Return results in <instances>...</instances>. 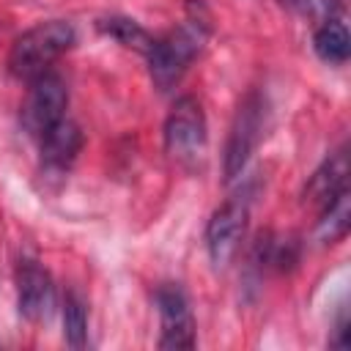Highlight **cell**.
I'll use <instances>...</instances> for the list:
<instances>
[{
	"label": "cell",
	"instance_id": "6da1fadb",
	"mask_svg": "<svg viewBox=\"0 0 351 351\" xmlns=\"http://www.w3.org/2000/svg\"><path fill=\"white\" fill-rule=\"evenodd\" d=\"M208 36H211L208 8L203 5V0H189L184 22L178 27H173L167 36L154 38L151 49L145 52L148 74H151V82L156 85V90L165 93L181 82V77L186 74L192 60L206 47Z\"/></svg>",
	"mask_w": 351,
	"mask_h": 351
},
{
	"label": "cell",
	"instance_id": "7a4b0ae2",
	"mask_svg": "<svg viewBox=\"0 0 351 351\" xmlns=\"http://www.w3.org/2000/svg\"><path fill=\"white\" fill-rule=\"evenodd\" d=\"M74 41H77V33L69 22H63V19L38 22L30 30H25L22 36H16V41L11 44L8 71L16 80L30 82L38 74L49 71L52 63L74 47Z\"/></svg>",
	"mask_w": 351,
	"mask_h": 351
},
{
	"label": "cell",
	"instance_id": "3957f363",
	"mask_svg": "<svg viewBox=\"0 0 351 351\" xmlns=\"http://www.w3.org/2000/svg\"><path fill=\"white\" fill-rule=\"evenodd\" d=\"M263 129H266V99L258 90H250L241 99V104L236 107V115L230 121L225 159H222L225 181H233L244 173L250 156L255 154V148L263 137Z\"/></svg>",
	"mask_w": 351,
	"mask_h": 351
},
{
	"label": "cell",
	"instance_id": "277c9868",
	"mask_svg": "<svg viewBox=\"0 0 351 351\" xmlns=\"http://www.w3.org/2000/svg\"><path fill=\"white\" fill-rule=\"evenodd\" d=\"M66 107H69V88L63 77L49 69L36 80H30L27 96L19 110V123L30 137L38 140L49 126L66 118Z\"/></svg>",
	"mask_w": 351,
	"mask_h": 351
},
{
	"label": "cell",
	"instance_id": "5b68a950",
	"mask_svg": "<svg viewBox=\"0 0 351 351\" xmlns=\"http://www.w3.org/2000/svg\"><path fill=\"white\" fill-rule=\"evenodd\" d=\"M165 148L178 162H195L206 148V115L195 96H181L165 121Z\"/></svg>",
	"mask_w": 351,
	"mask_h": 351
},
{
	"label": "cell",
	"instance_id": "8992f818",
	"mask_svg": "<svg viewBox=\"0 0 351 351\" xmlns=\"http://www.w3.org/2000/svg\"><path fill=\"white\" fill-rule=\"evenodd\" d=\"M247 217H250V208H247V200L241 197L222 203L211 214L206 225V250H208L214 269H225L236 258L244 241V233H247Z\"/></svg>",
	"mask_w": 351,
	"mask_h": 351
},
{
	"label": "cell",
	"instance_id": "52a82bcc",
	"mask_svg": "<svg viewBox=\"0 0 351 351\" xmlns=\"http://www.w3.org/2000/svg\"><path fill=\"white\" fill-rule=\"evenodd\" d=\"M156 310H159V348L165 351H186L195 348V315L186 293L176 282H165L156 288Z\"/></svg>",
	"mask_w": 351,
	"mask_h": 351
},
{
	"label": "cell",
	"instance_id": "ba28073f",
	"mask_svg": "<svg viewBox=\"0 0 351 351\" xmlns=\"http://www.w3.org/2000/svg\"><path fill=\"white\" fill-rule=\"evenodd\" d=\"M16 307L33 324L47 321L55 310V285L38 261H22L16 269Z\"/></svg>",
	"mask_w": 351,
	"mask_h": 351
},
{
	"label": "cell",
	"instance_id": "9c48e42d",
	"mask_svg": "<svg viewBox=\"0 0 351 351\" xmlns=\"http://www.w3.org/2000/svg\"><path fill=\"white\" fill-rule=\"evenodd\" d=\"M82 148V132L71 118H60L38 137V165L44 178H63Z\"/></svg>",
	"mask_w": 351,
	"mask_h": 351
},
{
	"label": "cell",
	"instance_id": "30bf717a",
	"mask_svg": "<svg viewBox=\"0 0 351 351\" xmlns=\"http://www.w3.org/2000/svg\"><path fill=\"white\" fill-rule=\"evenodd\" d=\"M343 189H348V151L337 148L310 176V181L304 186V200L313 206H326Z\"/></svg>",
	"mask_w": 351,
	"mask_h": 351
},
{
	"label": "cell",
	"instance_id": "8fae6325",
	"mask_svg": "<svg viewBox=\"0 0 351 351\" xmlns=\"http://www.w3.org/2000/svg\"><path fill=\"white\" fill-rule=\"evenodd\" d=\"M313 49L321 60L332 63V66H340L348 60V52H351V38H348V30L340 19H329V22H321L315 27V36H313Z\"/></svg>",
	"mask_w": 351,
	"mask_h": 351
},
{
	"label": "cell",
	"instance_id": "7c38bea8",
	"mask_svg": "<svg viewBox=\"0 0 351 351\" xmlns=\"http://www.w3.org/2000/svg\"><path fill=\"white\" fill-rule=\"evenodd\" d=\"M348 222H351V195H348V189H343L326 206H321L315 239L321 244H335L348 233Z\"/></svg>",
	"mask_w": 351,
	"mask_h": 351
},
{
	"label": "cell",
	"instance_id": "4fadbf2b",
	"mask_svg": "<svg viewBox=\"0 0 351 351\" xmlns=\"http://www.w3.org/2000/svg\"><path fill=\"white\" fill-rule=\"evenodd\" d=\"M99 30L104 33V36H110L112 41H118L121 47H129V49H137V52H148L151 49V44H154V36L143 27V25H137L134 19H129V16H104V19H99Z\"/></svg>",
	"mask_w": 351,
	"mask_h": 351
},
{
	"label": "cell",
	"instance_id": "5bb4252c",
	"mask_svg": "<svg viewBox=\"0 0 351 351\" xmlns=\"http://www.w3.org/2000/svg\"><path fill=\"white\" fill-rule=\"evenodd\" d=\"M63 337L71 348L88 346V310L74 291H69L63 299Z\"/></svg>",
	"mask_w": 351,
	"mask_h": 351
},
{
	"label": "cell",
	"instance_id": "9a60e30c",
	"mask_svg": "<svg viewBox=\"0 0 351 351\" xmlns=\"http://www.w3.org/2000/svg\"><path fill=\"white\" fill-rule=\"evenodd\" d=\"M337 337L332 340V346H337V348H346L348 346V318H346V310H340V318H337Z\"/></svg>",
	"mask_w": 351,
	"mask_h": 351
}]
</instances>
